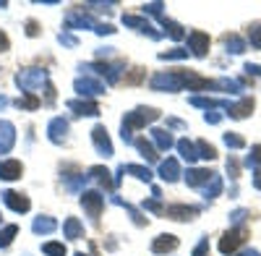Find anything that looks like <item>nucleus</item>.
Returning a JSON list of instances; mask_svg holds the SVG:
<instances>
[{
	"instance_id": "1",
	"label": "nucleus",
	"mask_w": 261,
	"mask_h": 256,
	"mask_svg": "<svg viewBox=\"0 0 261 256\" xmlns=\"http://www.w3.org/2000/svg\"><path fill=\"white\" fill-rule=\"evenodd\" d=\"M45 79H47V73H45V71H39V68H29V71H24V73H18V76H16L18 87H21V89H27V92L42 87V84H45Z\"/></svg>"
},
{
	"instance_id": "2",
	"label": "nucleus",
	"mask_w": 261,
	"mask_h": 256,
	"mask_svg": "<svg viewBox=\"0 0 261 256\" xmlns=\"http://www.w3.org/2000/svg\"><path fill=\"white\" fill-rule=\"evenodd\" d=\"M92 141H94L97 152L102 157H110L113 155V144H110V136H107V128L105 125H97L94 131H92Z\"/></svg>"
},
{
	"instance_id": "3",
	"label": "nucleus",
	"mask_w": 261,
	"mask_h": 256,
	"mask_svg": "<svg viewBox=\"0 0 261 256\" xmlns=\"http://www.w3.org/2000/svg\"><path fill=\"white\" fill-rule=\"evenodd\" d=\"M183 87V76L178 73H160L151 79V89H180Z\"/></svg>"
},
{
	"instance_id": "4",
	"label": "nucleus",
	"mask_w": 261,
	"mask_h": 256,
	"mask_svg": "<svg viewBox=\"0 0 261 256\" xmlns=\"http://www.w3.org/2000/svg\"><path fill=\"white\" fill-rule=\"evenodd\" d=\"M81 204H84V209L89 212V217H99V212H102V204H105V196H99L97 191H86V194L81 196Z\"/></svg>"
},
{
	"instance_id": "5",
	"label": "nucleus",
	"mask_w": 261,
	"mask_h": 256,
	"mask_svg": "<svg viewBox=\"0 0 261 256\" xmlns=\"http://www.w3.org/2000/svg\"><path fill=\"white\" fill-rule=\"evenodd\" d=\"M76 92H79L81 97L102 94V92H105V84H102V81H97V79H89V76H84V79H79V81H76Z\"/></svg>"
},
{
	"instance_id": "6",
	"label": "nucleus",
	"mask_w": 261,
	"mask_h": 256,
	"mask_svg": "<svg viewBox=\"0 0 261 256\" xmlns=\"http://www.w3.org/2000/svg\"><path fill=\"white\" fill-rule=\"evenodd\" d=\"M13 141H16V128H13V123L0 120V155L11 152Z\"/></svg>"
},
{
	"instance_id": "7",
	"label": "nucleus",
	"mask_w": 261,
	"mask_h": 256,
	"mask_svg": "<svg viewBox=\"0 0 261 256\" xmlns=\"http://www.w3.org/2000/svg\"><path fill=\"white\" fill-rule=\"evenodd\" d=\"M21 162L18 160H0V178L3 181H16L21 178Z\"/></svg>"
},
{
	"instance_id": "8",
	"label": "nucleus",
	"mask_w": 261,
	"mask_h": 256,
	"mask_svg": "<svg viewBox=\"0 0 261 256\" xmlns=\"http://www.w3.org/2000/svg\"><path fill=\"white\" fill-rule=\"evenodd\" d=\"M47 134H50V141L53 144H60L65 139V134H68V123H65L63 118H53L50 125H47Z\"/></svg>"
},
{
	"instance_id": "9",
	"label": "nucleus",
	"mask_w": 261,
	"mask_h": 256,
	"mask_svg": "<svg viewBox=\"0 0 261 256\" xmlns=\"http://www.w3.org/2000/svg\"><path fill=\"white\" fill-rule=\"evenodd\" d=\"M3 201H6L13 212H29V199L21 196V194H16V191H6V194H3Z\"/></svg>"
},
{
	"instance_id": "10",
	"label": "nucleus",
	"mask_w": 261,
	"mask_h": 256,
	"mask_svg": "<svg viewBox=\"0 0 261 256\" xmlns=\"http://www.w3.org/2000/svg\"><path fill=\"white\" fill-rule=\"evenodd\" d=\"M178 248V238L175 236H160L154 243H151V251L154 253H165V251H172Z\"/></svg>"
},
{
	"instance_id": "11",
	"label": "nucleus",
	"mask_w": 261,
	"mask_h": 256,
	"mask_svg": "<svg viewBox=\"0 0 261 256\" xmlns=\"http://www.w3.org/2000/svg\"><path fill=\"white\" fill-rule=\"evenodd\" d=\"M63 233H65V238L76 241V238L84 236V225H81L76 217H68V220H65V225H63Z\"/></svg>"
},
{
	"instance_id": "12",
	"label": "nucleus",
	"mask_w": 261,
	"mask_h": 256,
	"mask_svg": "<svg viewBox=\"0 0 261 256\" xmlns=\"http://www.w3.org/2000/svg\"><path fill=\"white\" fill-rule=\"evenodd\" d=\"M188 42H191V50H193L196 55H204V53H206V45H209V37L201 34V32H193V34L188 37Z\"/></svg>"
},
{
	"instance_id": "13",
	"label": "nucleus",
	"mask_w": 261,
	"mask_h": 256,
	"mask_svg": "<svg viewBox=\"0 0 261 256\" xmlns=\"http://www.w3.org/2000/svg\"><path fill=\"white\" fill-rule=\"evenodd\" d=\"M120 173H130V175H136L139 181H146V183L151 181V170L144 167V165H123Z\"/></svg>"
},
{
	"instance_id": "14",
	"label": "nucleus",
	"mask_w": 261,
	"mask_h": 256,
	"mask_svg": "<svg viewBox=\"0 0 261 256\" xmlns=\"http://www.w3.org/2000/svg\"><path fill=\"white\" fill-rule=\"evenodd\" d=\"M68 108L76 110V115H99V108L94 102H68Z\"/></svg>"
},
{
	"instance_id": "15",
	"label": "nucleus",
	"mask_w": 261,
	"mask_h": 256,
	"mask_svg": "<svg viewBox=\"0 0 261 256\" xmlns=\"http://www.w3.org/2000/svg\"><path fill=\"white\" fill-rule=\"evenodd\" d=\"M178 173H180V170H178V162L172 160V157H170V160H165V162L160 165V175H162L165 181H175V178H178Z\"/></svg>"
},
{
	"instance_id": "16",
	"label": "nucleus",
	"mask_w": 261,
	"mask_h": 256,
	"mask_svg": "<svg viewBox=\"0 0 261 256\" xmlns=\"http://www.w3.org/2000/svg\"><path fill=\"white\" fill-rule=\"evenodd\" d=\"M151 139L157 141V146L162 149V152L172 146V136H170V131H162V128H154V131H151Z\"/></svg>"
},
{
	"instance_id": "17",
	"label": "nucleus",
	"mask_w": 261,
	"mask_h": 256,
	"mask_svg": "<svg viewBox=\"0 0 261 256\" xmlns=\"http://www.w3.org/2000/svg\"><path fill=\"white\" fill-rule=\"evenodd\" d=\"M191 215H196V209H191V207H170L167 209V217H172V220H191Z\"/></svg>"
},
{
	"instance_id": "18",
	"label": "nucleus",
	"mask_w": 261,
	"mask_h": 256,
	"mask_svg": "<svg viewBox=\"0 0 261 256\" xmlns=\"http://www.w3.org/2000/svg\"><path fill=\"white\" fill-rule=\"evenodd\" d=\"M134 146L139 149V152L146 157V160H157V152H154V146H151L146 139H134Z\"/></svg>"
},
{
	"instance_id": "19",
	"label": "nucleus",
	"mask_w": 261,
	"mask_h": 256,
	"mask_svg": "<svg viewBox=\"0 0 261 256\" xmlns=\"http://www.w3.org/2000/svg\"><path fill=\"white\" fill-rule=\"evenodd\" d=\"M32 227H34V233H53V230L58 227V222L50 220V217H37Z\"/></svg>"
},
{
	"instance_id": "20",
	"label": "nucleus",
	"mask_w": 261,
	"mask_h": 256,
	"mask_svg": "<svg viewBox=\"0 0 261 256\" xmlns=\"http://www.w3.org/2000/svg\"><path fill=\"white\" fill-rule=\"evenodd\" d=\"M16 233H18V227H16V225H6L3 230H0V248H6V246L13 241Z\"/></svg>"
},
{
	"instance_id": "21",
	"label": "nucleus",
	"mask_w": 261,
	"mask_h": 256,
	"mask_svg": "<svg viewBox=\"0 0 261 256\" xmlns=\"http://www.w3.org/2000/svg\"><path fill=\"white\" fill-rule=\"evenodd\" d=\"M42 251H45L47 256H65V246L63 243H45Z\"/></svg>"
},
{
	"instance_id": "22",
	"label": "nucleus",
	"mask_w": 261,
	"mask_h": 256,
	"mask_svg": "<svg viewBox=\"0 0 261 256\" xmlns=\"http://www.w3.org/2000/svg\"><path fill=\"white\" fill-rule=\"evenodd\" d=\"M18 108H29V110H34V108H39V99H37V97H24V99H18Z\"/></svg>"
},
{
	"instance_id": "23",
	"label": "nucleus",
	"mask_w": 261,
	"mask_h": 256,
	"mask_svg": "<svg viewBox=\"0 0 261 256\" xmlns=\"http://www.w3.org/2000/svg\"><path fill=\"white\" fill-rule=\"evenodd\" d=\"M60 42L68 47H76V37H71V34H60Z\"/></svg>"
},
{
	"instance_id": "24",
	"label": "nucleus",
	"mask_w": 261,
	"mask_h": 256,
	"mask_svg": "<svg viewBox=\"0 0 261 256\" xmlns=\"http://www.w3.org/2000/svg\"><path fill=\"white\" fill-rule=\"evenodd\" d=\"M6 105H8V99H6V97H0V110H3Z\"/></svg>"
},
{
	"instance_id": "25",
	"label": "nucleus",
	"mask_w": 261,
	"mask_h": 256,
	"mask_svg": "<svg viewBox=\"0 0 261 256\" xmlns=\"http://www.w3.org/2000/svg\"><path fill=\"white\" fill-rule=\"evenodd\" d=\"M243 256H258V253H256V251H251V253H243Z\"/></svg>"
},
{
	"instance_id": "26",
	"label": "nucleus",
	"mask_w": 261,
	"mask_h": 256,
	"mask_svg": "<svg viewBox=\"0 0 261 256\" xmlns=\"http://www.w3.org/2000/svg\"><path fill=\"white\" fill-rule=\"evenodd\" d=\"M76 256H84V253H76Z\"/></svg>"
}]
</instances>
